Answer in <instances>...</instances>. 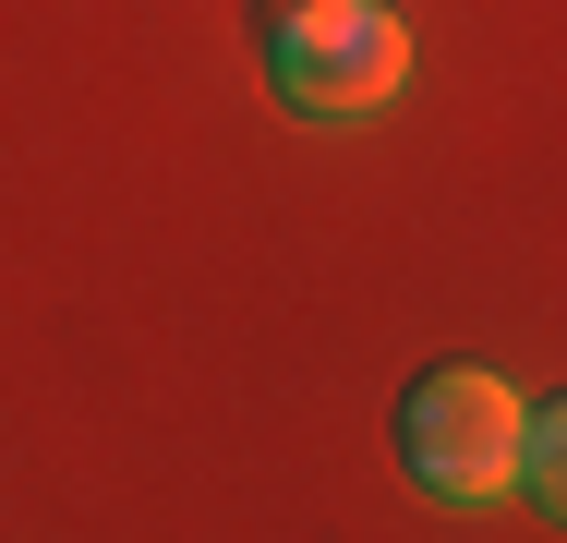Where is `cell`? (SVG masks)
<instances>
[{
	"label": "cell",
	"mask_w": 567,
	"mask_h": 543,
	"mask_svg": "<svg viewBox=\"0 0 567 543\" xmlns=\"http://www.w3.org/2000/svg\"><path fill=\"white\" fill-rule=\"evenodd\" d=\"M556 471H567V423L556 411H519V495H556Z\"/></svg>",
	"instance_id": "3"
},
{
	"label": "cell",
	"mask_w": 567,
	"mask_h": 543,
	"mask_svg": "<svg viewBox=\"0 0 567 543\" xmlns=\"http://www.w3.org/2000/svg\"><path fill=\"white\" fill-rule=\"evenodd\" d=\"M266 73L302 121H374L411 85V24L386 0H266Z\"/></svg>",
	"instance_id": "1"
},
{
	"label": "cell",
	"mask_w": 567,
	"mask_h": 543,
	"mask_svg": "<svg viewBox=\"0 0 567 543\" xmlns=\"http://www.w3.org/2000/svg\"><path fill=\"white\" fill-rule=\"evenodd\" d=\"M519 387L507 375H483V362H435L411 399H399V459H411V483L423 495H447V508H483V495H507L519 483Z\"/></svg>",
	"instance_id": "2"
}]
</instances>
